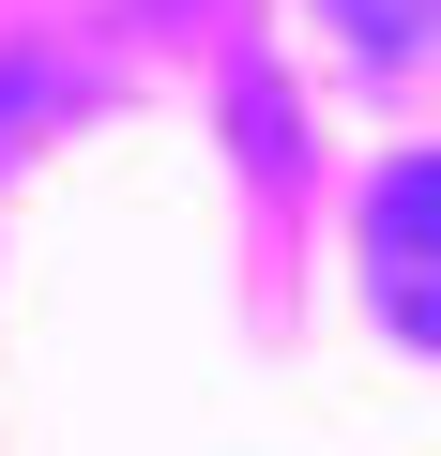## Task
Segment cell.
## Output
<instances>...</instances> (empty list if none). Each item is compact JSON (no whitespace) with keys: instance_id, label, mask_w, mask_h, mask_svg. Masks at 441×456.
<instances>
[{"instance_id":"obj_1","label":"cell","mask_w":441,"mask_h":456,"mask_svg":"<svg viewBox=\"0 0 441 456\" xmlns=\"http://www.w3.org/2000/svg\"><path fill=\"white\" fill-rule=\"evenodd\" d=\"M365 274H380V320L411 350H441V152H411L365 198Z\"/></svg>"},{"instance_id":"obj_2","label":"cell","mask_w":441,"mask_h":456,"mask_svg":"<svg viewBox=\"0 0 441 456\" xmlns=\"http://www.w3.org/2000/svg\"><path fill=\"white\" fill-rule=\"evenodd\" d=\"M320 31H335L365 77H426V61H441V0H320Z\"/></svg>"}]
</instances>
